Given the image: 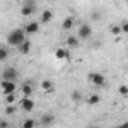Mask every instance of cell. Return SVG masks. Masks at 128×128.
I'll return each instance as SVG.
<instances>
[{"instance_id": "6da1fadb", "label": "cell", "mask_w": 128, "mask_h": 128, "mask_svg": "<svg viewBox=\"0 0 128 128\" xmlns=\"http://www.w3.org/2000/svg\"><path fill=\"white\" fill-rule=\"evenodd\" d=\"M24 39H26V32L23 29H14L8 35V44L11 47H18Z\"/></svg>"}, {"instance_id": "7a4b0ae2", "label": "cell", "mask_w": 128, "mask_h": 128, "mask_svg": "<svg viewBox=\"0 0 128 128\" xmlns=\"http://www.w3.org/2000/svg\"><path fill=\"white\" fill-rule=\"evenodd\" d=\"M88 80H89L94 86H98V88H101V86L106 84V77H104L101 72H89Z\"/></svg>"}, {"instance_id": "3957f363", "label": "cell", "mask_w": 128, "mask_h": 128, "mask_svg": "<svg viewBox=\"0 0 128 128\" xmlns=\"http://www.w3.org/2000/svg\"><path fill=\"white\" fill-rule=\"evenodd\" d=\"M92 36V27L89 24H82L78 27V32H77V38L78 39H89Z\"/></svg>"}, {"instance_id": "277c9868", "label": "cell", "mask_w": 128, "mask_h": 128, "mask_svg": "<svg viewBox=\"0 0 128 128\" xmlns=\"http://www.w3.org/2000/svg\"><path fill=\"white\" fill-rule=\"evenodd\" d=\"M17 77H18V72H17V70L14 66H8L2 72V80H12V82H15Z\"/></svg>"}, {"instance_id": "5b68a950", "label": "cell", "mask_w": 128, "mask_h": 128, "mask_svg": "<svg viewBox=\"0 0 128 128\" xmlns=\"http://www.w3.org/2000/svg\"><path fill=\"white\" fill-rule=\"evenodd\" d=\"M0 88L3 89V92H5V95H6V94H14L15 89H17V84H15V82H12V80H2Z\"/></svg>"}, {"instance_id": "8992f818", "label": "cell", "mask_w": 128, "mask_h": 128, "mask_svg": "<svg viewBox=\"0 0 128 128\" xmlns=\"http://www.w3.org/2000/svg\"><path fill=\"white\" fill-rule=\"evenodd\" d=\"M20 104H21V108H23L24 112H32L33 107H35V102H33V100H32L30 96H24V98L20 101Z\"/></svg>"}, {"instance_id": "52a82bcc", "label": "cell", "mask_w": 128, "mask_h": 128, "mask_svg": "<svg viewBox=\"0 0 128 128\" xmlns=\"http://www.w3.org/2000/svg\"><path fill=\"white\" fill-rule=\"evenodd\" d=\"M38 30H39V24L36 23V21H30L26 27H24V32L27 33V35H33V33H38Z\"/></svg>"}, {"instance_id": "ba28073f", "label": "cell", "mask_w": 128, "mask_h": 128, "mask_svg": "<svg viewBox=\"0 0 128 128\" xmlns=\"http://www.w3.org/2000/svg\"><path fill=\"white\" fill-rule=\"evenodd\" d=\"M30 48H32V42L27 41V39H24V41L18 45V51H20L21 54H27V53L30 51Z\"/></svg>"}, {"instance_id": "9c48e42d", "label": "cell", "mask_w": 128, "mask_h": 128, "mask_svg": "<svg viewBox=\"0 0 128 128\" xmlns=\"http://www.w3.org/2000/svg\"><path fill=\"white\" fill-rule=\"evenodd\" d=\"M33 12H35V5H23V8H21L23 17H30Z\"/></svg>"}, {"instance_id": "30bf717a", "label": "cell", "mask_w": 128, "mask_h": 128, "mask_svg": "<svg viewBox=\"0 0 128 128\" xmlns=\"http://www.w3.org/2000/svg\"><path fill=\"white\" fill-rule=\"evenodd\" d=\"M54 54H56V59H59V60H62V59H70V51L65 50V48H57Z\"/></svg>"}, {"instance_id": "8fae6325", "label": "cell", "mask_w": 128, "mask_h": 128, "mask_svg": "<svg viewBox=\"0 0 128 128\" xmlns=\"http://www.w3.org/2000/svg\"><path fill=\"white\" fill-rule=\"evenodd\" d=\"M72 26H74V17H66L65 20H63V23H62V29L63 30H71Z\"/></svg>"}, {"instance_id": "7c38bea8", "label": "cell", "mask_w": 128, "mask_h": 128, "mask_svg": "<svg viewBox=\"0 0 128 128\" xmlns=\"http://www.w3.org/2000/svg\"><path fill=\"white\" fill-rule=\"evenodd\" d=\"M66 44H68L70 48H77V47L80 45V39H78L77 36H68Z\"/></svg>"}, {"instance_id": "4fadbf2b", "label": "cell", "mask_w": 128, "mask_h": 128, "mask_svg": "<svg viewBox=\"0 0 128 128\" xmlns=\"http://www.w3.org/2000/svg\"><path fill=\"white\" fill-rule=\"evenodd\" d=\"M41 88H42L47 94H51V92H53V89H54V84H53V82H51V80H44V82L41 83Z\"/></svg>"}, {"instance_id": "5bb4252c", "label": "cell", "mask_w": 128, "mask_h": 128, "mask_svg": "<svg viewBox=\"0 0 128 128\" xmlns=\"http://www.w3.org/2000/svg\"><path fill=\"white\" fill-rule=\"evenodd\" d=\"M21 92H23L24 96H32V94H33L32 84H30V83H24V84L21 86Z\"/></svg>"}, {"instance_id": "9a60e30c", "label": "cell", "mask_w": 128, "mask_h": 128, "mask_svg": "<svg viewBox=\"0 0 128 128\" xmlns=\"http://www.w3.org/2000/svg\"><path fill=\"white\" fill-rule=\"evenodd\" d=\"M51 20H53V12H51V11H44L42 15H41V21H42L44 24H47V23H50Z\"/></svg>"}, {"instance_id": "2e32d148", "label": "cell", "mask_w": 128, "mask_h": 128, "mask_svg": "<svg viewBox=\"0 0 128 128\" xmlns=\"http://www.w3.org/2000/svg\"><path fill=\"white\" fill-rule=\"evenodd\" d=\"M9 57V50L6 47H0V62H5Z\"/></svg>"}, {"instance_id": "e0dca14e", "label": "cell", "mask_w": 128, "mask_h": 128, "mask_svg": "<svg viewBox=\"0 0 128 128\" xmlns=\"http://www.w3.org/2000/svg\"><path fill=\"white\" fill-rule=\"evenodd\" d=\"M53 120H54V118H53L51 114H44L42 119H41L42 125H50V124H53Z\"/></svg>"}, {"instance_id": "ac0fdd59", "label": "cell", "mask_w": 128, "mask_h": 128, "mask_svg": "<svg viewBox=\"0 0 128 128\" xmlns=\"http://www.w3.org/2000/svg\"><path fill=\"white\" fill-rule=\"evenodd\" d=\"M100 100H101V98H100L98 95H90V96H89V100H88V102H89L90 106H95V104H98V102H100Z\"/></svg>"}, {"instance_id": "d6986e66", "label": "cell", "mask_w": 128, "mask_h": 128, "mask_svg": "<svg viewBox=\"0 0 128 128\" xmlns=\"http://www.w3.org/2000/svg\"><path fill=\"white\" fill-rule=\"evenodd\" d=\"M36 125V122L33 120V119H26L24 122H23V128H33Z\"/></svg>"}, {"instance_id": "ffe728a7", "label": "cell", "mask_w": 128, "mask_h": 128, "mask_svg": "<svg viewBox=\"0 0 128 128\" xmlns=\"http://www.w3.org/2000/svg\"><path fill=\"white\" fill-rule=\"evenodd\" d=\"M110 33H112V35H114V36L120 35V33H122V32H120V26H112V29H110Z\"/></svg>"}, {"instance_id": "44dd1931", "label": "cell", "mask_w": 128, "mask_h": 128, "mask_svg": "<svg viewBox=\"0 0 128 128\" xmlns=\"http://www.w3.org/2000/svg\"><path fill=\"white\" fill-rule=\"evenodd\" d=\"M71 98H72V101L78 102V101L82 100V95H80V92H78V90H74V92L71 94Z\"/></svg>"}, {"instance_id": "7402d4cb", "label": "cell", "mask_w": 128, "mask_h": 128, "mask_svg": "<svg viewBox=\"0 0 128 128\" xmlns=\"http://www.w3.org/2000/svg\"><path fill=\"white\" fill-rule=\"evenodd\" d=\"M5 113H6V114H14V113H15V107H14L12 104H8V107L5 108Z\"/></svg>"}, {"instance_id": "603a6c76", "label": "cell", "mask_w": 128, "mask_h": 128, "mask_svg": "<svg viewBox=\"0 0 128 128\" xmlns=\"http://www.w3.org/2000/svg\"><path fill=\"white\" fill-rule=\"evenodd\" d=\"M119 94H120L122 96H126V95H128V88H126L125 84H122V86L119 88Z\"/></svg>"}, {"instance_id": "cb8c5ba5", "label": "cell", "mask_w": 128, "mask_h": 128, "mask_svg": "<svg viewBox=\"0 0 128 128\" xmlns=\"http://www.w3.org/2000/svg\"><path fill=\"white\" fill-rule=\"evenodd\" d=\"M15 101V95L14 94H6V104H12Z\"/></svg>"}, {"instance_id": "d4e9b609", "label": "cell", "mask_w": 128, "mask_h": 128, "mask_svg": "<svg viewBox=\"0 0 128 128\" xmlns=\"http://www.w3.org/2000/svg\"><path fill=\"white\" fill-rule=\"evenodd\" d=\"M120 32H122V33H128V23H126V21H124V23L120 24Z\"/></svg>"}, {"instance_id": "484cf974", "label": "cell", "mask_w": 128, "mask_h": 128, "mask_svg": "<svg viewBox=\"0 0 128 128\" xmlns=\"http://www.w3.org/2000/svg\"><path fill=\"white\" fill-rule=\"evenodd\" d=\"M8 126H9L8 120H0V128H8Z\"/></svg>"}, {"instance_id": "4316f807", "label": "cell", "mask_w": 128, "mask_h": 128, "mask_svg": "<svg viewBox=\"0 0 128 128\" xmlns=\"http://www.w3.org/2000/svg\"><path fill=\"white\" fill-rule=\"evenodd\" d=\"M24 5H35V0H26Z\"/></svg>"}]
</instances>
